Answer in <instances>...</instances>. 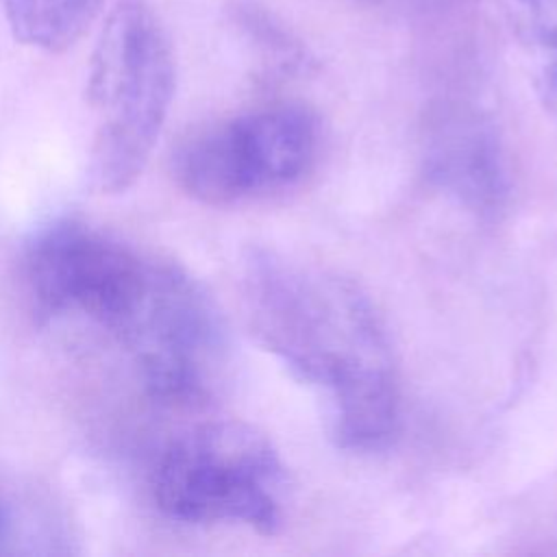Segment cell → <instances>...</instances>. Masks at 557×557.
<instances>
[{"label": "cell", "instance_id": "cell-11", "mask_svg": "<svg viewBox=\"0 0 557 557\" xmlns=\"http://www.w3.org/2000/svg\"><path fill=\"white\" fill-rule=\"evenodd\" d=\"M368 4H392V7H416V9H426V7H437L450 0H361Z\"/></svg>", "mask_w": 557, "mask_h": 557}, {"label": "cell", "instance_id": "cell-5", "mask_svg": "<svg viewBox=\"0 0 557 557\" xmlns=\"http://www.w3.org/2000/svg\"><path fill=\"white\" fill-rule=\"evenodd\" d=\"M318 144V120L309 109L270 104L194 131L178 144L172 170L187 196L226 207L300 181Z\"/></svg>", "mask_w": 557, "mask_h": 557}, {"label": "cell", "instance_id": "cell-9", "mask_svg": "<svg viewBox=\"0 0 557 557\" xmlns=\"http://www.w3.org/2000/svg\"><path fill=\"white\" fill-rule=\"evenodd\" d=\"M507 17L529 59L537 100L557 120V0H507Z\"/></svg>", "mask_w": 557, "mask_h": 557}, {"label": "cell", "instance_id": "cell-10", "mask_svg": "<svg viewBox=\"0 0 557 557\" xmlns=\"http://www.w3.org/2000/svg\"><path fill=\"white\" fill-rule=\"evenodd\" d=\"M15 542V516L13 511L0 503V553H13Z\"/></svg>", "mask_w": 557, "mask_h": 557}, {"label": "cell", "instance_id": "cell-2", "mask_svg": "<svg viewBox=\"0 0 557 557\" xmlns=\"http://www.w3.org/2000/svg\"><path fill=\"white\" fill-rule=\"evenodd\" d=\"M176 89L170 35L146 0H117L98 33L87 67V102L98 113L89 185L126 191L144 172Z\"/></svg>", "mask_w": 557, "mask_h": 557}, {"label": "cell", "instance_id": "cell-3", "mask_svg": "<svg viewBox=\"0 0 557 557\" xmlns=\"http://www.w3.org/2000/svg\"><path fill=\"white\" fill-rule=\"evenodd\" d=\"M285 468L268 435L239 420H213L178 435L154 466L157 507L185 524H246L274 533L283 522Z\"/></svg>", "mask_w": 557, "mask_h": 557}, {"label": "cell", "instance_id": "cell-8", "mask_svg": "<svg viewBox=\"0 0 557 557\" xmlns=\"http://www.w3.org/2000/svg\"><path fill=\"white\" fill-rule=\"evenodd\" d=\"M9 30L44 52L72 48L98 20L104 0H0Z\"/></svg>", "mask_w": 557, "mask_h": 557}, {"label": "cell", "instance_id": "cell-7", "mask_svg": "<svg viewBox=\"0 0 557 557\" xmlns=\"http://www.w3.org/2000/svg\"><path fill=\"white\" fill-rule=\"evenodd\" d=\"M431 181L476 215H496L509 196L505 154L494 126L470 107H442L426 124Z\"/></svg>", "mask_w": 557, "mask_h": 557}, {"label": "cell", "instance_id": "cell-4", "mask_svg": "<svg viewBox=\"0 0 557 557\" xmlns=\"http://www.w3.org/2000/svg\"><path fill=\"white\" fill-rule=\"evenodd\" d=\"M115 337L159 403L202 407L226 381L228 324L207 287L174 261L152 257L144 294Z\"/></svg>", "mask_w": 557, "mask_h": 557}, {"label": "cell", "instance_id": "cell-1", "mask_svg": "<svg viewBox=\"0 0 557 557\" xmlns=\"http://www.w3.org/2000/svg\"><path fill=\"white\" fill-rule=\"evenodd\" d=\"M239 287L255 339L324 400L331 440L352 453L387 446L400 424V381L361 287L270 248L244 257Z\"/></svg>", "mask_w": 557, "mask_h": 557}, {"label": "cell", "instance_id": "cell-6", "mask_svg": "<svg viewBox=\"0 0 557 557\" xmlns=\"http://www.w3.org/2000/svg\"><path fill=\"white\" fill-rule=\"evenodd\" d=\"M152 257L78 220H57L26 248L24 278L35 311L78 309L115 333L137 305Z\"/></svg>", "mask_w": 557, "mask_h": 557}]
</instances>
